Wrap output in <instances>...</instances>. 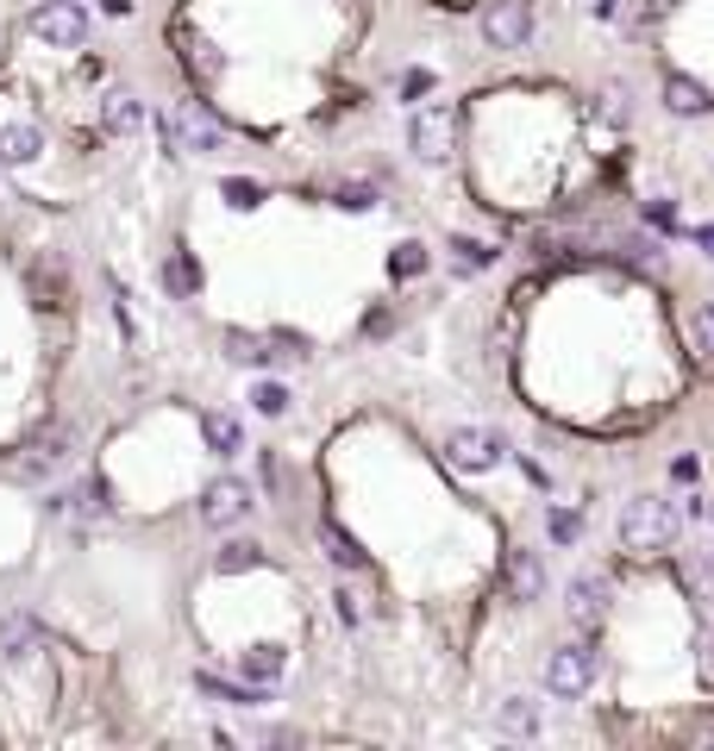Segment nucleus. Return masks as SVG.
I'll return each mask as SVG.
<instances>
[{"instance_id":"f257e3e1","label":"nucleus","mask_w":714,"mask_h":751,"mask_svg":"<svg viewBox=\"0 0 714 751\" xmlns=\"http://www.w3.org/2000/svg\"><path fill=\"white\" fill-rule=\"evenodd\" d=\"M620 545L639 551V558H658L676 545V507L664 495H633L620 507Z\"/></svg>"},{"instance_id":"f03ea898","label":"nucleus","mask_w":714,"mask_h":751,"mask_svg":"<svg viewBox=\"0 0 714 751\" xmlns=\"http://www.w3.org/2000/svg\"><path fill=\"white\" fill-rule=\"evenodd\" d=\"M163 144L182 157H213V151H226V119L213 114L207 100H175L163 114Z\"/></svg>"},{"instance_id":"7ed1b4c3","label":"nucleus","mask_w":714,"mask_h":751,"mask_svg":"<svg viewBox=\"0 0 714 751\" xmlns=\"http://www.w3.org/2000/svg\"><path fill=\"white\" fill-rule=\"evenodd\" d=\"M407 151L420 163H445L458 151V114L439 107V100H414V119H407Z\"/></svg>"},{"instance_id":"20e7f679","label":"nucleus","mask_w":714,"mask_h":751,"mask_svg":"<svg viewBox=\"0 0 714 751\" xmlns=\"http://www.w3.org/2000/svg\"><path fill=\"white\" fill-rule=\"evenodd\" d=\"M596 664H601L596 645H583V639L577 645H558V652L545 657V689L564 695V701H577V695L596 683Z\"/></svg>"},{"instance_id":"39448f33","label":"nucleus","mask_w":714,"mask_h":751,"mask_svg":"<svg viewBox=\"0 0 714 751\" xmlns=\"http://www.w3.org/2000/svg\"><path fill=\"white\" fill-rule=\"evenodd\" d=\"M445 463H451L458 476H489V470L502 463V439H495L489 426H458V432L445 439Z\"/></svg>"},{"instance_id":"423d86ee","label":"nucleus","mask_w":714,"mask_h":751,"mask_svg":"<svg viewBox=\"0 0 714 751\" xmlns=\"http://www.w3.org/2000/svg\"><path fill=\"white\" fill-rule=\"evenodd\" d=\"M70 451H76V426H39L32 439L20 444V458H13V470L20 476H51L57 463H70Z\"/></svg>"},{"instance_id":"0eeeda50","label":"nucleus","mask_w":714,"mask_h":751,"mask_svg":"<svg viewBox=\"0 0 714 751\" xmlns=\"http://www.w3.org/2000/svg\"><path fill=\"white\" fill-rule=\"evenodd\" d=\"M32 39L44 44H63V51H76L82 39H88V13H82L76 0H44V7H32Z\"/></svg>"},{"instance_id":"6e6552de","label":"nucleus","mask_w":714,"mask_h":751,"mask_svg":"<svg viewBox=\"0 0 714 751\" xmlns=\"http://www.w3.org/2000/svg\"><path fill=\"white\" fill-rule=\"evenodd\" d=\"M483 39L495 44V51H526V44H533V7H526V0H489Z\"/></svg>"},{"instance_id":"1a4fd4ad","label":"nucleus","mask_w":714,"mask_h":751,"mask_svg":"<svg viewBox=\"0 0 714 751\" xmlns=\"http://www.w3.org/2000/svg\"><path fill=\"white\" fill-rule=\"evenodd\" d=\"M252 514V482H238V476H220L201 489V521L207 526H238Z\"/></svg>"},{"instance_id":"9d476101","label":"nucleus","mask_w":714,"mask_h":751,"mask_svg":"<svg viewBox=\"0 0 714 751\" xmlns=\"http://www.w3.org/2000/svg\"><path fill=\"white\" fill-rule=\"evenodd\" d=\"M608 601H615V589H608V577H571V589H564V614H571V626H601L608 620Z\"/></svg>"},{"instance_id":"9b49d317","label":"nucleus","mask_w":714,"mask_h":751,"mask_svg":"<svg viewBox=\"0 0 714 751\" xmlns=\"http://www.w3.org/2000/svg\"><path fill=\"white\" fill-rule=\"evenodd\" d=\"M502 582H508V601H540L545 596V558L526 551V545H514L502 564Z\"/></svg>"},{"instance_id":"f8f14e48","label":"nucleus","mask_w":714,"mask_h":751,"mask_svg":"<svg viewBox=\"0 0 714 751\" xmlns=\"http://www.w3.org/2000/svg\"><path fill=\"white\" fill-rule=\"evenodd\" d=\"M664 107L676 119H702V114H714V95L695 76H664Z\"/></svg>"},{"instance_id":"ddd939ff","label":"nucleus","mask_w":714,"mask_h":751,"mask_svg":"<svg viewBox=\"0 0 714 751\" xmlns=\"http://www.w3.org/2000/svg\"><path fill=\"white\" fill-rule=\"evenodd\" d=\"M44 652V626L32 614H7L0 620V657H32Z\"/></svg>"},{"instance_id":"4468645a","label":"nucleus","mask_w":714,"mask_h":751,"mask_svg":"<svg viewBox=\"0 0 714 751\" xmlns=\"http://www.w3.org/2000/svg\"><path fill=\"white\" fill-rule=\"evenodd\" d=\"M39 151H44L39 126H0V163H7V170H25Z\"/></svg>"},{"instance_id":"2eb2a0df","label":"nucleus","mask_w":714,"mask_h":751,"mask_svg":"<svg viewBox=\"0 0 714 751\" xmlns=\"http://www.w3.org/2000/svg\"><path fill=\"white\" fill-rule=\"evenodd\" d=\"M495 727L514 732V739H533V732H540V701H526V695H502V701H495Z\"/></svg>"},{"instance_id":"dca6fc26","label":"nucleus","mask_w":714,"mask_h":751,"mask_svg":"<svg viewBox=\"0 0 714 751\" xmlns=\"http://www.w3.org/2000/svg\"><path fill=\"white\" fill-rule=\"evenodd\" d=\"M201 439H207L213 458H232V451H245V426L232 414H201Z\"/></svg>"},{"instance_id":"f3484780","label":"nucleus","mask_w":714,"mask_h":751,"mask_svg":"<svg viewBox=\"0 0 714 751\" xmlns=\"http://www.w3.org/2000/svg\"><path fill=\"white\" fill-rule=\"evenodd\" d=\"M226 357H232V364H245V369H257V364H270V357H276V345H270V339H257V332L232 326L226 332Z\"/></svg>"},{"instance_id":"a211bd4d","label":"nucleus","mask_w":714,"mask_h":751,"mask_svg":"<svg viewBox=\"0 0 714 751\" xmlns=\"http://www.w3.org/2000/svg\"><path fill=\"white\" fill-rule=\"evenodd\" d=\"M100 126H107V132H138V126H145L138 95H107L100 100Z\"/></svg>"},{"instance_id":"6ab92c4d","label":"nucleus","mask_w":714,"mask_h":751,"mask_svg":"<svg viewBox=\"0 0 714 751\" xmlns=\"http://www.w3.org/2000/svg\"><path fill=\"white\" fill-rule=\"evenodd\" d=\"M238 664H245V676H252L257 689H264V683H276V676H283V664H289V652H283V645H252V652L238 657Z\"/></svg>"},{"instance_id":"aec40b11","label":"nucleus","mask_w":714,"mask_h":751,"mask_svg":"<svg viewBox=\"0 0 714 751\" xmlns=\"http://www.w3.org/2000/svg\"><path fill=\"white\" fill-rule=\"evenodd\" d=\"M163 289H170L175 301H189V294L201 289V264H194L189 250H175L170 264H163Z\"/></svg>"},{"instance_id":"412c9836","label":"nucleus","mask_w":714,"mask_h":751,"mask_svg":"<svg viewBox=\"0 0 714 751\" xmlns=\"http://www.w3.org/2000/svg\"><path fill=\"white\" fill-rule=\"evenodd\" d=\"M264 564V545H252V539H232V545H220V558H213V570L220 577H238V570H257Z\"/></svg>"},{"instance_id":"4be33fe9","label":"nucleus","mask_w":714,"mask_h":751,"mask_svg":"<svg viewBox=\"0 0 714 751\" xmlns=\"http://www.w3.org/2000/svg\"><path fill=\"white\" fill-rule=\"evenodd\" d=\"M320 545H327V558L339 564V570H364V545L351 539V533H339V526H320Z\"/></svg>"},{"instance_id":"5701e85b","label":"nucleus","mask_w":714,"mask_h":751,"mask_svg":"<svg viewBox=\"0 0 714 751\" xmlns=\"http://www.w3.org/2000/svg\"><path fill=\"white\" fill-rule=\"evenodd\" d=\"M194 689L201 695H213V701H238V708H257V701H264V689H238V683H220V676H194Z\"/></svg>"},{"instance_id":"b1692460","label":"nucleus","mask_w":714,"mask_h":751,"mask_svg":"<svg viewBox=\"0 0 714 751\" xmlns=\"http://www.w3.org/2000/svg\"><path fill=\"white\" fill-rule=\"evenodd\" d=\"M596 114L608 119V126H627V119H633V95H627L620 82H601V95H596Z\"/></svg>"},{"instance_id":"393cba45","label":"nucleus","mask_w":714,"mask_h":751,"mask_svg":"<svg viewBox=\"0 0 714 751\" xmlns=\"http://www.w3.org/2000/svg\"><path fill=\"white\" fill-rule=\"evenodd\" d=\"M388 276H395V282L426 276V245H414V238H407V245H395V250H388Z\"/></svg>"},{"instance_id":"a878e982","label":"nucleus","mask_w":714,"mask_h":751,"mask_svg":"<svg viewBox=\"0 0 714 751\" xmlns=\"http://www.w3.org/2000/svg\"><path fill=\"white\" fill-rule=\"evenodd\" d=\"M451 264H458V270H489V264H495V245H483V238H451Z\"/></svg>"},{"instance_id":"bb28decb","label":"nucleus","mask_w":714,"mask_h":751,"mask_svg":"<svg viewBox=\"0 0 714 751\" xmlns=\"http://www.w3.org/2000/svg\"><path fill=\"white\" fill-rule=\"evenodd\" d=\"M220 201L238 207V213H252L257 201H264V182H252V175H226V182H220Z\"/></svg>"},{"instance_id":"cd10ccee","label":"nucleus","mask_w":714,"mask_h":751,"mask_svg":"<svg viewBox=\"0 0 714 751\" xmlns=\"http://www.w3.org/2000/svg\"><path fill=\"white\" fill-rule=\"evenodd\" d=\"M332 201L345 213H370L376 207V189H370V182H332Z\"/></svg>"},{"instance_id":"c85d7f7f","label":"nucleus","mask_w":714,"mask_h":751,"mask_svg":"<svg viewBox=\"0 0 714 751\" xmlns=\"http://www.w3.org/2000/svg\"><path fill=\"white\" fill-rule=\"evenodd\" d=\"M252 407H257V414H270V420H283V414H289V388H283V383H257Z\"/></svg>"},{"instance_id":"c756f323","label":"nucleus","mask_w":714,"mask_h":751,"mask_svg":"<svg viewBox=\"0 0 714 751\" xmlns=\"http://www.w3.org/2000/svg\"><path fill=\"white\" fill-rule=\"evenodd\" d=\"M545 533H552V545H577V539H583V514H571V507H552Z\"/></svg>"},{"instance_id":"7c9ffc66","label":"nucleus","mask_w":714,"mask_h":751,"mask_svg":"<svg viewBox=\"0 0 714 751\" xmlns=\"http://www.w3.org/2000/svg\"><path fill=\"white\" fill-rule=\"evenodd\" d=\"M695 351H702V357H714V301H702V308H695Z\"/></svg>"},{"instance_id":"2f4dec72","label":"nucleus","mask_w":714,"mask_h":751,"mask_svg":"<svg viewBox=\"0 0 714 751\" xmlns=\"http://www.w3.org/2000/svg\"><path fill=\"white\" fill-rule=\"evenodd\" d=\"M189 63H194V76H220V69H226V57H220V51H213L207 39H201V44L189 51Z\"/></svg>"},{"instance_id":"473e14b6","label":"nucleus","mask_w":714,"mask_h":751,"mask_svg":"<svg viewBox=\"0 0 714 751\" xmlns=\"http://www.w3.org/2000/svg\"><path fill=\"white\" fill-rule=\"evenodd\" d=\"M433 88H439V82H433V69H407V76H402V95L407 100H426Z\"/></svg>"},{"instance_id":"72a5a7b5","label":"nucleus","mask_w":714,"mask_h":751,"mask_svg":"<svg viewBox=\"0 0 714 751\" xmlns=\"http://www.w3.org/2000/svg\"><path fill=\"white\" fill-rule=\"evenodd\" d=\"M671 7H676V0H646V7L633 13V32H652V25L664 20V13H671Z\"/></svg>"},{"instance_id":"f704fd0d","label":"nucleus","mask_w":714,"mask_h":751,"mask_svg":"<svg viewBox=\"0 0 714 751\" xmlns=\"http://www.w3.org/2000/svg\"><path fill=\"white\" fill-rule=\"evenodd\" d=\"M646 219H652L658 232H683V226H676V207H671V201H646Z\"/></svg>"},{"instance_id":"c9c22d12","label":"nucleus","mask_w":714,"mask_h":751,"mask_svg":"<svg viewBox=\"0 0 714 751\" xmlns=\"http://www.w3.org/2000/svg\"><path fill=\"white\" fill-rule=\"evenodd\" d=\"M695 664H702V676L714 683V626H708L702 639H695Z\"/></svg>"},{"instance_id":"e433bc0d","label":"nucleus","mask_w":714,"mask_h":751,"mask_svg":"<svg viewBox=\"0 0 714 751\" xmlns=\"http://www.w3.org/2000/svg\"><path fill=\"white\" fill-rule=\"evenodd\" d=\"M339 620H345V626H358V620H364V608H358V596H351V589H339Z\"/></svg>"},{"instance_id":"4c0bfd02","label":"nucleus","mask_w":714,"mask_h":751,"mask_svg":"<svg viewBox=\"0 0 714 751\" xmlns=\"http://www.w3.org/2000/svg\"><path fill=\"white\" fill-rule=\"evenodd\" d=\"M627 250H633V264H658V250H652V238H627Z\"/></svg>"},{"instance_id":"58836bf2","label":"nucleus","mask_w":714,"mask_h":751,"mask_svg":"<svg viewBox=\"0 0 714 751\" xmlns=\"http://www.w3.org/2000/svg\"><path fill=\"white\" fill-rule=\"evenodd\" d=\"M671 482H695V458H676L671 463Z\"/></svg>"},{"instance_id":"ea45409f","label":"nucleus","mask_w":714,"mask_h":751,"mask_svg":"<svg viewBox=\"0 0 714 751\" xmlns=\"http://www.w3.org/2000/svg\"><path fill=\"white\" fill-rule=\"evenodd\" d=\"M690 238H695V245H702V257H714V226H695Z\"/></svg>"},{"instance_id":"a19ab883","label":"nucleus","mask_w":714,"mask_h":751,"mask_svg":"<svg viewBox=\"0 0 714 751\" xmlns=\"http://www.w3.org/2000/svg\"><path fill=\"white\" fill-rule=\"evenodd\" d=\"M708 521H714V507H708Z\"/></svg>"}]
</instances>
